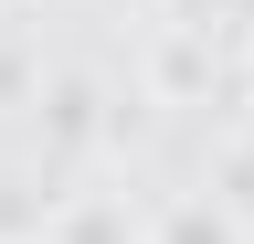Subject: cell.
<instances>
[{
    "instance_id": "cell-1",
    "label": "cell",
    "mask_w": 254,
    "mask_h": 244,
    "mask_svg": "<svg viewBox=\"0 0 254 244\" xmlns=\"http://www.w3.org/2000/svg\"><path fill=\"white\" fill-rule=\"evenodd\" d=\"M43 244H148V223H138L117 191H64V202L43 212Z\"/></svg>"
},
{
    "instance_id": "cell-2",
    "label": "cell",
    "mask_w": 254,
    "mask_h": 244,
    "mask_svg": "<svg viewBox=\"0 0 254 244\" xmlns=\"http://www.w3.org/2000/svg\"><path fill=\"white\" fill-rule=\"evenodd\" d=\"M148 244H254V234H244L233 202H212V191H170V202L148 212Z\"/></svg>"
},
{
    "instance_id": "cell-3",
    "label": "cell",
    "mask_w": 254,
    "mask_h": 244,
    "mask_svg": "<svg viewBox=\"0 0 254 244\" xmlns=\"http://www.w3.org/2000/svg\"><path fill=\"white\" fill-rule=\"evenodd\" d=\"M212 85V32H170V21H159V96H201Z\"/></svg>"
},
{
    "instance_id": "cell-4",
    "label": "cell",
    "mask_w": 254,
    "mask_h": 244,
    "mask_svg": "<svg viewBox=\"0 0 254 244\" xmlns=\"http://www.w3.org/2000/svg\"><path fill=\"white\" fill-rule=\"evenodd\" d=\"M159 21L170 32H212V21H233V0H159Z\"/></svg>"
},
{
    "instance_id": "cell-5",
    "label": "cell",
    "mask_w": 254,
    "mask_h": 244,
    "mask_svg": "<svg viewBox=\"0 0 254 244\" xmlns=\"http://www.w3.org/2000/svg\"><path fill=\"white\" fill-rule=\"evenodd\" d=\"M244 96H254V32H244Z\"/></svg>"
},
{
    "instance_id": "cell-6",
    "label": "cell",
    "mask_w": 254,
    "mask_h": 244,
    "mask_svg": "<svg viewBox=\"0 0 254 244\" xmlns=\"http://www.w3.org/2000/svg\"><path fill=\"white\" fill-rule=\"evenodd\" d=\"M138 11H159V0H138Z\"/></svg>"
}]
</instances>
